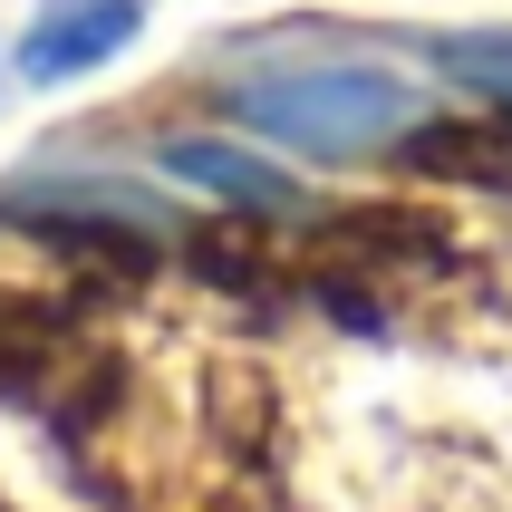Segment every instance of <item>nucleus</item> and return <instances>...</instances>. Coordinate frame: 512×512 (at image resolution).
<instances>
[{"label": "nucleus", "instance_id": "1", "mask_svg": "<svg viewBox=\"0 0 512 512\" xmlns=\"http://www.w3.org/2000/svg\"><path fill=\"white\" fill-rule=\"evenodd\" d=\"M223 107L261 145H290V155H319V165H377V155L406 145L416 116H435L426 87L387 58H271V68L223 87Z\"/></svg>", "mask_w": 512, "mask_h": 512}, {"label": "nucleus", "instance_id": "2", "mask_svg": "<svg viewBox=\"0 0 512 512\" xmlns=\"http://www.w3.org/2000/svg\"><path fill=\"white\" fill-rule=\"evenodd\" d=\"M0 223L39 232L49 252L136 271V261L174 232V213L155 194H136V184H116V174H10V184H0Z\"/></svg>", "mask_w": 512, "mask_h": 512}, {"label": "nucleus", "instance_id": "3", "mask_svg": "<svg viewBox=\"0 0 512 512\" xmlns=\"http://www.w3.org/2000/svg\"><path fill=\"white\" fill-rule=\"evenodd\" d=\"M155 0H39V20L20 29V78L29 87H68L87 68H107L116 49L145 39Z\"/></svg>", "mask_w": 512, "mask_h": 512}, {"label": "nucleus", "instance_id": "4", "mask_svg": "<svg viewBox=\"0 0 512 512\" xmlns=\"http://www.w3.org/2000/svg\"><path fill=\"white\" fill-rule=\"evenodd\" d=\"M397 165H416L426 184H512V126L503 116H416Z\"/></svg>", "mask_w": 512, "mask_h": 512}, {"label": "nucleus", "instance_id": "5", "mask_svg": "<svg viewBox=\"0 0 512 512\" xmlns=\"http://www.w3.org/2000/svg\"><path fill=\"white\" fill-rule=\"evenodd\" d=\"M165 174L174 184H203V194H223L232 213H290V174H271L261 155H242V145H213V136H174L165 145Z\"/></svg>", "mask_w": 512, "mask_h": 512}, {"label": "nucleus", "instance_id": "6", "mask_svg": "<svg viewBox=\"0 0 512 512\" xmlns=\"http://www.w3.org/2000/svg\"><path fill=\"white\" fill-rule=\"evenodd\" d=\"M426 58L445 78H464V87H484V97L512 107V29H435Z\"/></svg>", "mask_w": 512, "mask_h": 512}]
</instances>
